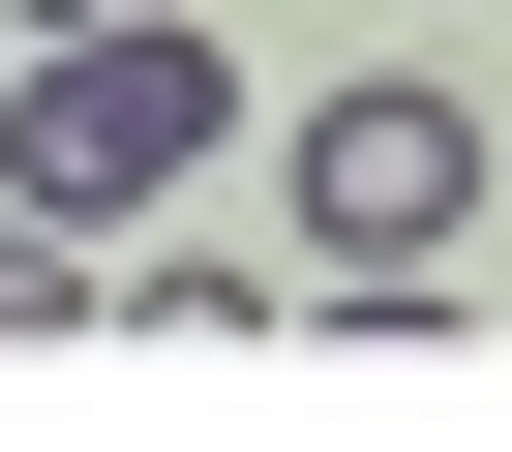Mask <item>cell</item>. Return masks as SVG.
Returning a JSON list of instances; mask_svg holds the SVG:
<instances>
[{"label": "cell", "instance_id": "cell-1", "mask_svg": "<svg viewBox=\"0 0 512 452\" xmlns=\"http://www.w3.org/2000/svg\"><path fill=\"white\" fill-rule=\"evenodd\" d=\"M211 151H241V61L151 31V0H121V31H31V91H0V181H31V211H181Z\"/></svg>", "mask_w": 512, "mask_h": 452}, {"label": "cell", "instance_id": "cell-2", "mask_svg": "<svg viewBox=\"0 0 512 452\" xmlns=\"http://www.w3.org/2000/svg\"><path fill=\"white\" fill-rule=\"evenodd\" d=\"M302 242H332V272H452V242H482V121H452V91H332V121H302Z\"/></svg>", "mask_w": 512, "mask_h": 452}, {"label": "cell", "instance_id": "cell-3", "mask_svg": "<svg viewBox=\"0 0 512 452\" xmlns=\"http://www.w3.org/2000/svg\"><path fill=\"white\" fill-rule=\"evenodd\" d=\"M0 332H91V211H31V181H0Z\"/></svg>", "mask_w": 512, "mask_h": 452}, {"label": "cell", "instance_id": "cell-4", "mask_svg": "<svg viewBox=\"0 0 512 452\" xmlns=\"http://www.w3.org/2000/svg\"><path fill=\"white\" fill-rule=\"evenodd\" d=\"M0 31H121V0H0Z\"/></svg>", "mask_w": 512, "mask_h": 452}]
</instances>
